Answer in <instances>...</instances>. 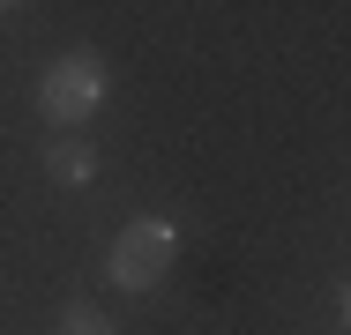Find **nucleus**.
<instances>
[{"mask_svg":"<svg viewBox=\"0 0 351 335\" xmlns=\"http://www.w3.org/2000/svg\"><path fill=\"white\" fill-rule=\"evenodd\" d=\"M45 179H53V187H90V179H97V149L75 142V134H53V142H45Z\"/></svg>","mask_w":351,"mask_h":335,"instance_id":"nucleus-3","label":"nucleus"},{"mask_svg":"<svg viewBox=\"0 0 351 335\" xmlns=\"http://www.w3.org/2000/svg\"><path fill=\"white\" fill-rule=\"evenodd\" d=\"M172 261H180V224L172 216H128L120 239L105 246V276L120 291H157L172 276Z\"/></svg>","mask_w":351,"mask_h":335,"instance_id":"nucleus-1","label":"nucleus"},{"mask_svg":"<svg viewBox=\"0 0 351 335\" xmlns=\"http://www.w3.org/2000/svg\"><path fill=\"white\" fill-rule=\"evenodd\" d=\"M53 335H120V328H112V313H97L90 298H68L60 321H53Z\"/></svg>","mask_w":351,"mask_h":335,"instance_id":"nucleus-4","label":"nucleus"},{"mask_svg":"<svg viewBox=\"0 0 351 335\" xmlns=\"http://www.w3.org/2000/svg\"><path fill=\"white\" fill-rule=\"evenodd\" d=\"M105 82H112V75H105L97 53H60V60L38 75V112L68 134V127H82V120L105 105Z\"/></svg>","mask_w":351,"mask_h":335,"instance_id":"nucleus-2","label":"nucleus"},{"mask_svg":"<svg viewBox=\"0 0 351 335\" xmlns=\"http://www.w3.org/2000/svg\"><path fill=\"white\" fill-rule=\"evenodd\" d=\"M0 8H23V0H0Z\"/></svg>","mask_w":351,"mask_h":335,"instance_id":"nucleus-5","label":"nucleus"}]
</instances>
